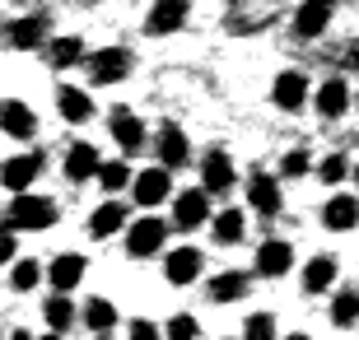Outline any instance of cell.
<instances>
[{"instance_id":"obj_23","label":"cell","mask_w":359,"mask_h":340,"mask_svg":"<svg viewBox=\"0 0 359 340\" xmlns=\"http://www.w3.org/2000/svg\"><path fill=\"white\" fill-rule=\"evenodd\" d=\"M154 144H159L163 172H168V168H182V163H187V135L177 131V126H163V131H159V140H154Z\"/></svg>"},{"instance_id":"obj_3","label":"cell","mask_w":359,"mask_h":340,"mask_svg":"<svg viewBox=\"0 0 359 340\" xmlns=\"http://www.w3.org/2000/svg\"><path fill=\"white\" fill-rule=\"evenodd\" d=\"M42 172V154L33 149V154H14V158H5L0 163V182L10 186L14 196H24L28 186H33V177Z\"/></svg>"},{"instance_id":"obj_44","label":"cell","mask_w":359,"mask_h":340,"mask_svg":"<svg viewBox=\"0 0 359 340\" xmlns=\"http://www.w3.org/2000/svg\"><path fill=\"white\" fill-rule=\"evenodd\" d=\"M355 182H359V163H355Z\"/></svg>"},{"instance_id":"obj_10","label":"cell","mask_w":359,"mask_h":340,"mask_svg":"<svg viewBox=\"0 0 359 340\" xmlns=\"http://www.w3.org/2000/svg\"><path fill=\"white\" fill-rule=\"evenodd\" d=\"M332 24V5L327 0H308L294 10V33L299 38H322V28Z\"/></svg>"},{"instance_id":"obj_41","label":"cell","mask_w":359,"mask_h":340,"mask_svg":"<svg viewBox=\"0 0 359 340\" xmlns=\"http://www.w3.org/2000/svg\"><path fill=\"white\" fill-rule=\"evenodd\" d=\"M42 340H61V336H56V331H47V336H42Z\"/></svg>"},{"instance_id":"obj_8","label":"cell","mask_w":359,"mask_h":340,"mask_svg":"<svg viewBox=\"0 0 359 340\" xmlns=\"http://www.w3.org/2000/svg\"><path fill=\"white\" fill-rule=\"evenodd\" d=\"M201 177H205V186H210L215 196L233 191V158H229L224 149H210V154H205V163H201Z\"/></svg>"},{"instance_id":"obj_27","label":"cell","mask_w":359,"mask_h":340,"mask_svg":"<svg viewBox=\"0 0 359 340\" xmlns=\"http://www.w3.org/2000/svg\"><path fill=\"white\" fill-rule=\"evenodd\" d=\"M84 322H89L93 336H103V331L117 327V308H112L107 299H89V308H84Z\"/></svg>"},{"instance_id":"obj_34","label":"cell","mask_w":359,"mask_h":340,"mask_svg":"<svg viewBox=\"0 0 359 340\" xmlns=\"http://www.w3.org/2000/svg\"><path fill=\"white\" fill-rule=\"evenodd\" d=\"M38 280H42V266L38 261H28V257H24V261H14V275H10L14 289H33Z\"/></svg>"},{"instance_id":"obj_18","label":"cell","mask_w":359,"mask_h":340,"mask_svg":"<svg viewBox=\"0 0 359 340\" xmlns=\"http://www.w3.org/2000/svg\"><path fill=\"white\" fill-rule=\"evenodd\" d=\"M248 200H252L257 215H276L280 210V182L266 177V172H257L252 182H248Z\"/></svg>"},{"instance_id":"obj_11","label":"cell","mask_w":359,"mask_h":340,"mask_svg":"<svg viewBox=\"0 0 359 340\" xmlns=\"http://www.w3.org/2000/svg\"><path fill=\"white\" fill-rule=\"evenodd\" d=\"M271 98H276L285 112L304 107V98H308V79L299 75V70H280V75H276V89H271Z\"/></svg>"},{"instance_id":"obj_21","label":"cell","mask_w":359,"mask_h":340,"mask_svg":"<svg viewBox=\"0 0 359 340\" xmlns=\"http://www.w3.org/2000/svg\"><path fill=\"white\" fill-rule=\"evenodd\" d=\"M56 107H61V117L66 121H89L93 117V103L84 89H70V84H61L56 89Z\"/></svg>"},{"instance_id":"obj_14","label":"cell","mask_w":359,"mask_h":340,"mask_svg":"<svg viewBox=\"0 0 359 340\" xmlns=\"http://www.w3.org/2000/svg\"><path fill=\"white\" fill-rule=\"evenodd\" d=\"M131 191H135V200H140V205H159V200H168V172H163V168L135 172Z\"/></svg>"},{"instance_id":"obj_16","label":"cell","mask_w":359,"mask_h":340,"mask_svg":"<svg viewBox=\"0 0 359 340\" xmlns=\"http://www.w3.org/2000/svg\"><path fill=\"white\" fill-rule=\"evenodd\" d=\"M163 275H168V285H191L201 275V252L196 247H177L168 261H163Z\"/></svg>"},{"instance_id":"obj_6","label":"cell","mask_w":359,"mask_h":340,"mask_svg":"<svg viewBox=\"0 0 359 340\" xmlns=\"http://www.w3.org/2000/svg\"><path fill=\"white\" fill-rule=\"evenodd\" d=\"M210 224V196L205 191H182L173 200V229H201Z\"/></svg>"},{"instance_id":"obj_2","label":"cell","mask_w":359,"mask_h":340,"mask_svg":"<svg viewBox=\"0 0 359 340\" xmlns=\"http://www.w3.org/2000/svg\"><path fill=\"white\" fill-rule=\"evenodd\" d=\"M131 75V52L126 47H103V52L89 56V79L93 84H117V79Z\"/></svg>"},{"instance_id":"obj_24","label":"cell","mask_w":359,"mask_h":340,"mask_svg":"<svg viewBox=\"0 0 359 340\" xmlns=\"http://www.w3.org/2000/svg\"><path fill=\"white\" fill-rule=\"evenodd\" d=\"M210 233H215V243L233 247V243L248 233V224H243V210H219V215L210 219Z\"/></svg>"},{"instance_id":"obj_39","label":"cell","mask_w":359,"mask_h":340,"mask_svg":"<svg viewBox=\"0 0 359 340\" xmlns=\"http://www.w3.org/2000/svg\"><path fill=\"white\" fill-rule=\"evenodd\" d=\"M355 66H359V38L346 47V70H355Z\"/></svg>"},{"instance_id":"obj_40","label":"cell","mask_w":359,"mask_h":340,"mask_svg":"<svg viewBox=\"0 0 359 340\" xmlns=\"http://www.w3.org/2000/svg\"><path fill=\"white\" fill-rule=\"evenodd\" d=\"M10 340H33V336H28V331L19 327V331H10Z\"/></svg>"},{"instance_id":"obj_26","label":"cell","mask_w":359,"mask_h":340,"mask_svg":"<svg viewBox=\"0 0 359 340\" xmlns=\"http://www.w3.org/2000/svg\"><path fill=\"white\" fill-rule=\"evenodd\" d=\"M42 317H47V327H52L56 336H61V331H66L70 322H75V303H70L66 294H56V299L42 303Z\"/></svg>"},{"instance_id":"obj_35","label":"cell","mask_w":359,"mask_h":340,"mask_svg":"<svg viewBox=\"0 0 359 340\" xmlns=\"http://www.w3.org/2000/svg\"><path fill=\"white\" fill-rule=\"evenodd\" d=\"M318 172H322V182H341V177L350 172V158H346V154H327V158L318 163Z\"/></svg>"},{"instance_id":"obj_36","label":"cell","mask_w":359,"mask_h":340,"mask_svg":"<svg viewBox=\"0 0 359 340\" xmlns=\"http://www.w3.org/2000/svg\"><path fill=\"white\" fill-rule=\"evenodd\" d=\"M304 172H308V149H290L280 163V177H304Z\"/></svg>"},{"instance_id":"obj_30","label":"cell","mask_w":359,"mask_h":340,"mask_svg":"<svg viewBox=\"0 0 359 340\" xmlns=\"http://www.w3.org/2000/svg\"><path fill=\"white\" fill-rule=\"evenodd\" d=\"M10 42H14V47H38V42H42V19L33 14V19L10 24Z\"/></svg>"},{"instance_id":"obj_33","label":"cell","mask_w":359,"mask_h":340,"mask_svg":"<svg viewBox=\"0 0 359 340\" xmlns=\"http://www.w3.org/2000/svg\"><path fill=\"white\" fill-rule=\"evenodd\" d=\"M163 336H168V340H196V336H201V327H196V317L177 313V317H168V327H163Z\"/></svg>"},{"instance_id":"obj_20","label":"cell","mask_w":359,"mask_h":340,"mask_svg":"<svg viewBox=\"0 0 359 340\" xmlns=\"http://www.w3.org/2000/svg\"><path fill=\"white\" fill-rule=\"evenodd\" d=\"M121 224H126V205H121V200H107V205H98L89 215V233L93 238H112Z\"/></svg>"},{"instance_id":"obj_7","label":"cell","mask_w":359,"mask_h":340,"mask_svg":"<svg viewBox=\"0 0 359 340\" xmlns=\"http://www.w3.org/2000/svg\"><path fill=\"white\" fill-rule=\"evenodd\" d=\"M290 266H294V247L285 238H271V243L257 247V275H271V280H276V275H285Z\"/></svg>"},{"instance_id":"obj_12","label":"cell","mask_w":359,"mask_h":340,"mask_svg":"<svg viewBox=\"0 0 359 340\" xmlns=\"http://www.w3.org/2000/svg\"><path fill=\"white\" fill-rule=\"evenodd\" d=\"M313 103H318L322 117H341V112L350 107V84L346 79H322L318 93H313Z\"/></svg>"},{"instance_id":"obj_22","label":"cell","mask_w":359,"mask_h":340,"mask_svg":"<svg viewBox=\"0 0 359 340\" xmlns=\"http://www.w3.org/2000/svg\"><path fill=\"white\" fill-rule=\"evenodd\" d=\"M332 285H336V257H327V252H322V257H313V261H308L304 289H308V294H327Z\"/></svg>"},{"instance_id":"obj_13","label":"cell","mask_w":359,"mask_h":340,"mask_svg":"<svg viewBox=\"0 0 359 340\" xmlns=\"http://www.w3.org/2000/svg\"><path fill=\"white\" fill-rule=\"evenodd\" d=\"M322 224L332 229V233H346L359 224V196H332L327 210H322Z\"/></svg>"},{"instance_id":"obj_17","label":"cell","mask_w":359,"mask_h":340,"mask_svg":"<svg viewBox=\"0 0 359 340\" xmlns=\"http://www.w3.org/2000/svg\"><path fill=\"white\" fill-rule=\"evenodd\" d=\"M248 289H252L248 271H224V275L210 280V299L215 303H238V299H248Z\"/></svg>"},{"instance_id":"obj_19","label":"cell","mask_w":359,"mask_h":340,"mask_svg":"<svg viewBox=\"0 0 359 340\" xmlns=\"http://www.w3.org/2000/svg\"><path fill=\"white\" fill-rule=\"evenodd\" d=\"M47 275H52L56 294H66V289H75L84 280V257H75V252H66V257H56L52 266H47Z\"/></svg>"},{"instance_id":"obj_31","label":"cell","mask_w":359,"mask_h":340,"mask_svg":"<svg viewBox=\"0 0 359 340\" xmlns=\"http://www.w3.org/2000/svg\"><path fill=\"white\" fill-rule=\"evenodd\" d=\"M243 340H276V317L271 313H252L243 322Z\"/></svg>"},{"instance_id":"obj_38","label":"cell","mask_w":359,"mask_h":340,"mask_svg":"<svg viewBox=\"0 0 359 340\" xmlns=\"http://www.w3.org/2000/svg\"><path fill=\"white\" fill-rule=\"evenodd\" d=\"M0 261H14V229L0 224Z\"/></svg>"},{"instance_id":"obj_25","label":"cell","mask_w":359,"mask_h":340,"mask_svg":"<svg viewBox=\"0 0 359 340\" xmlns=\"http://www.w3.org/2000/svg\"><path fill=\"white\" fill-rule=\"evenodd\" d=\"M182 19H187V5H182V0H159V5L149 10V33H173Z\"/></svg>"},{"instance_id":"obj_43","label":"cell","mask_w":359,"mask_h":340,"mask_svg":"<svg viewBox=\"0 0 359 340\" xmlns=\"http://www.w3.org/2000/svg\"><path fill=\"white\" fill-rule=\"evenodd\" d=\"M350 98H355V107H359V93H350Z\"/></svg>"},{"instance_id":"obj_4","label":"cell","mask_w":359,"mask_h":340,"mask_svg":"<svg viewBox=\"0 0 359 340\" xmlns=\"http://www.w3.org/2000/svg\"><path fill=\"white\" fill-rule=\"evenodd\" d=\"M163 238H168V224L154 219V215H145V219L131 224V233H126V247H131V257H154V252L163 247Z\"/></svg>"},{"instance_id":"obj_5","label":"cell","mask_w":359,"mask_h":340,"mask_svg":"<svg viewBox=\"0 0 359 340\" xmlns=\"http://www.w3.org/2000/svg\"><path fill=\"white\" fill-rule=\"evenodd\" d=\"M0 131L10 135V140H28V135L38 131V117H33V107L19 103V98H5V103H0Z\"/></svg>"},{"instance_id":"obj_9","label":"cell","mask_w":359,"mask_h":340,"mask_svg":"<svg viewBox=\"0 0 359 340\" xmlns=\"http://www.w3.org/2000/svg\"><path fill=\"white\" fill-rule=\"evenodd\" d=\"M107 126H112V140H117L121 149H140V144H145V126H140V117H135L131 107H112Z\"/></svg>"},{"instance_id":"obj_28","label":"cell","mask_w":359,"mask_h":340,"mask_svg":"<svg viewBox=\"0 0 359 340\" xmlns=\"http://www.w3.org/2000/svg\"><path fill=\"white\" fill-rule=\"evenodd\" d=\"M332 322L336 327H355L359 322V289H341L332 299Z\"/></svg>"},{"instance_id":"obj_32","label":"cell","mask_w":359,"mask_h":340,"mask_svg":"<svg viewBox=\"0 0 359 340\" xmlns=\"http://www.w3.org/2000/svg\"><path fill=\"white\" fill-rule=\"evenodd\" d=\"M80 56H84V42L80 38H56L52 42V61H56V66H75Z\"/></svg>"},{"instance_id":"obj_45","label":"cell","mask_w":359,"mask_h":340,"mask_svg":"<svg viewBox=\"0 0 359 340\" xmlns=\"http://www.w3.org/2000/svg\"><path fill=\"white\" fill-rule=\"evenodd\" d=\"M98 340H107V336H98Z\"/></svg>"},{"instance_id":"obj_42","label":"cell","mask_w":359,"mask_h":340,"mask_svg":"<svg viewBox=\"0 0 359 340\" xmlns=\"http://www.w3.org/2000/svg\"><path fill=\"white\" fill-rule=\"evenodd\" d=\"M285 340H308V336H299V331H294V336H285Z\"/></svg>"},{"instance_id":"obj_1","label":"cell","mask_w":359,"mask_h":340,"mask_svg":"<svg viewBox=\"0 0 359 340\" xmlns=\"http://www.w3.org/2000/svg\"><path fill=\"white\" fill-rule=\"evenodd\" d=\"M52 224H56V200L52 196H33V191L14 196L10 229H52Z\"/></svg>"},{"instance_id":"obj_29","label":"cell","mask_w":359,"mask_h":340,"mask_svg":"<svg viewBox=\"0 0 359 340\" xmlns=\"http://www.w3.org/2000/svg\"><path fill=\"white\" fill-rule=\"evenodd\" d=\"M98 186H107V191L131 186V168H126L121 158H112V163H98Z\"/></svg>"},{"instance_id":"obj_37","label":"cell","mask_w":359,"mask_h":340,"mask_svg":"<svg viewBox=\"0 0 359 340\" xmlns=\"http://www.w3.org/2000/svg\"><path fill=\"white\" fill-rule=\"evenodd\" d=\"M131 340H159V327L140 317V322H131Z\"/></svg>"},{"instance_id":"obj_15","label":"cell","mask_w":359,"mask_h":340,"mask_svg":"<svg viewBox=\"0 0 359 340\" xmlns=\"http://www.w3.org/2000/svg\"><path fill=\"white\" fill-rule=\"evenodd\" d=\"M66 177H70V182H89V177H98V149H93L89 140L70 144V154H66Z\"/></svg>"}]
</instances>
